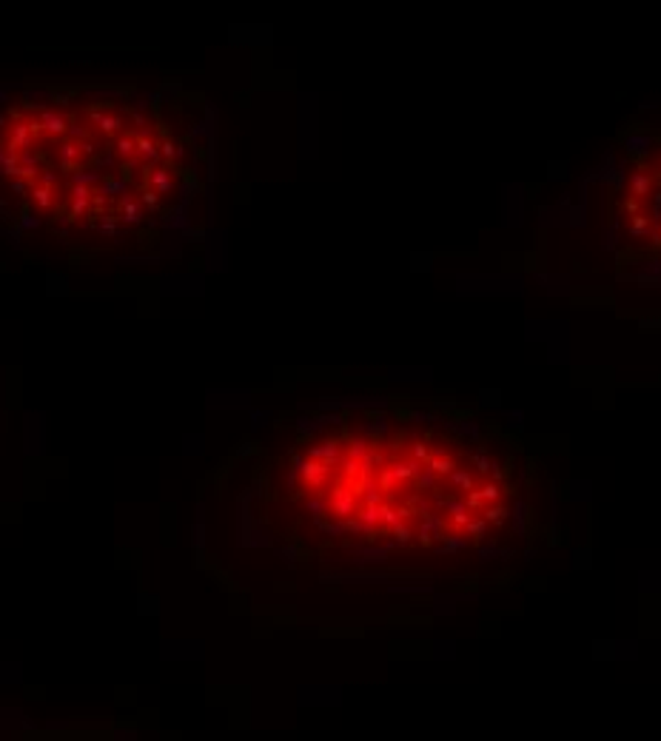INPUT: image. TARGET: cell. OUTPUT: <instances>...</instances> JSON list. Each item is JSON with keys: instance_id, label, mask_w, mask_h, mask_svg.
<instances>
[{"instance_id": "2", "label": "cell", "mask_w": 661, "mask_h": 741, "mask_svg": "<svg viewBox=\"0 0 661 741\" xmlns=\"http://www.w3.org/2000/svg\"><path fill=\"white\" fill-rule=\"evenodd\" d=\"M277 491L314 536L362 550L470 542L505 513L502 482L468 445L388 419L305 437L280 462Z\"/></svg>"}, {"instance_id": "1", "label": "cell", "mask_w": 661, "mask_h": 741, "mask_svg": "<svg viewBox=\"0 0 661 741\" xmlns=\"http://www.w3.org/2000/svg\"><path fill=\"white\" fill-rule=\"evenodd\" d=\"M211 174V120L183 83H26L0 97V220L40 251L168 259Z\"/></svg>"}]
</instances>
